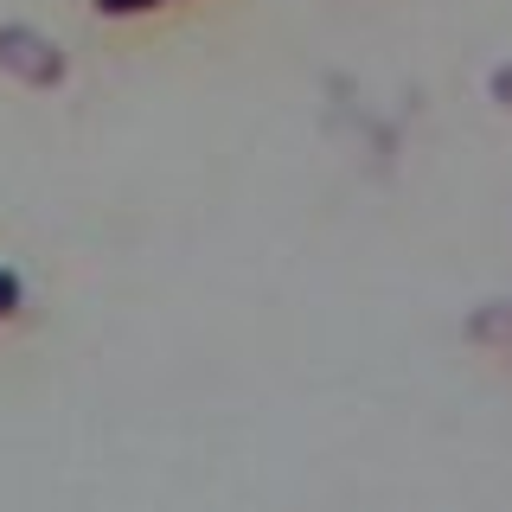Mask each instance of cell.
Segmentation results:
<instances>
[{
	"label": "cell",
	"instance_id": "obj_4",
	"mask_svg": "<svg viewBox=\"0 0 512 512\" xmlns=\"http://www.w3.org/2000/svg\"><path fill=\"white\" fill-rule=\"evenodd\" d=\"M20 301H26L20 276H13V269H0V320H13V314H20Z\"/></svg>",
	"mask_w": 512,
	"mask_h": 512
},
{
	"label": "cell",
	"instance_id": "obj_5",
	"mask_svg": "<svg viewBox=\"0 0 512 512\" xmlns=\"http://www.w3.org/2000/svg\"><path fill=\"white\" fill-rule=\"evenodd\" d=\"M487 96H493L500 109H512V64H500V71L487 77Z\"/></svg>",
	"mask_w": 512,
	"mask_h": 512
},
{
	"label": "cell",
	"instance_id": "obj_2",
	"mask_svg": "<svg viewBox=\"0 0 512 512\" xmlns=\"http://www.w3.org/2000/svg\"><path fill=\"white\" fill-rule=\"evenodd\" d=\"M468 340L512 352V301H487V308H474L468 314Z\"/></svg>",
	"mask_w": 512,
	"mask_h": 512
},
{
	"label": "cell",
	"instance_id": "obj_1",
	"mask_svg": "<svg viewBox=\"0 0 512 512\" xmlns=\"http://www.w3.org/2000/svg\"><path fill=\"white\" fill-rule=\"evenodd\" d=\"M0 71L20 77V84H32V90H58L64 71H71V58H64V45L45 39L39 26L7 20V26H0Z\"/></svg>",
	"mask_w": 512,
	"mask_h": 512
},
{
	"label": "cell",
	"instance_id": "obj_6",
	"mask_svg": "<svg viewBox=\"0 0 512 512\" xmlns=\"http://www.w3.org/2000/svg\"><path fill=\"white\" fill-rule=\"evenodd\" d=\"M506 359H512V352H506Z\"/></svg>",
	"mask_w": 512,
	"mask_h": 512
},
{
	"label": "cell",
	"instance_id": "obj_3",
	"mask_svg": "<svg viewBox=\"0 0 512 512\" xmlns=\"http://www.w3.org/2000/svg\"><path fill=\"white\" fill-rule=\"evenodd\" d=\"M103 20H128V13H148V7H167V0H90Z\"/></svg>",
	"mask_w": 512,
	"mask_h": 512
}]
</instances>
